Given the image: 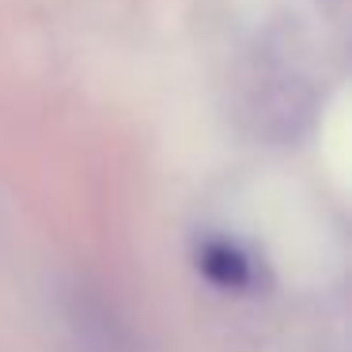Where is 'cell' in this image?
<instances>
[{"label": "cell", "instance_id": "obj_1", "mask_svg": "<svg viewBox=\"0 0 352 352\" xmlns=\"http://www.w3.org/2000/svg\"><path fill=\"white\" fill-rule=\"evenodd\" d=\"M197 261V273L205 276L212 288L223 292H254L261 284V261L246 250L239 239L228 235H212L197 246L193 254Z\"/></svg>", "mask_w": 352, "mask_h": 352}, {"label": "cell", "instance_id": "obj_2", "mask_svg": "<svg viewBox=\"0 0 352 352\" xmlns=\"http://www.w3.org/2000/svg\"><path fill=\"white\" fill-rule=\"evenodd\" d=\"M69 326L76 333V344L84 352H125V333L114 318L107 314V307L95 299H72L69 307Z\"/></svg>", "mask_w": 352, "mask_h": 352}]
</instances>
